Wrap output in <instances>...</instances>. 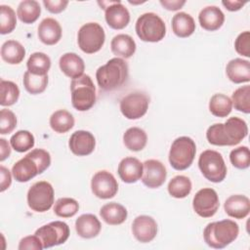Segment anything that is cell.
Listing matches in <instances>:
<instances>
[{
    "instance_id": "obj_21",
    "label": "cell",
    "mask_w": 250,
    "mask_h": 250,
    "mask_svg": "<svg viewBox=\"0 0 250 250\" xmlns=\"http://www.w3.org/2000/svg\"><path fill=\"white\" fill-rule=\"evenodd\" d=\"M224 209L228 216L234 219H244L250 212V200L242 194L230 195L224 203Z\"/></svg>"
},
{
    "instance_id": "obj_27",
    "label": "cell",
    "mask_w": 250,
    "mask_h": 250,
    "mask_svg": "<svg viewBox=\"0 0 250 250\" xmlns=\"http://www.w3.org/2000/svg\"><path fill=\"white\" fill-rule=\"evenodd\" d=\"M100 216L106 224L117 226L125 222L128 212L123 205L117 202H109L102 206L100 209Z\"/></svg>"
},
{
    "instance_id": "obj_30",
    "label": "cell",
    "mask_w": 250,
    "mask_h": 250,
    "mask_svg": "<svg viewBox=\"0 0 250 250\" xmlns=\"http://www.w3.org/2000/svg\"><path fill=\"white\" fill-rule=\"evenodd\" d=\"M147 142L146 133L139 127L127 129L123 135V143L131 151H140L145 148Z\"/></svg>"
},
{
    "instance_id": "obj_29",
    "label": "cell",
    "mask_w": 250,
    "mask_h": 250,
    "mask_svg": "<svg viewBox=\"0 0 250 250\" xmlns=\"http://www.w3.org/2000/svg\"><path fill=\"white\" fill-rule=\"evenodd\" d=\"M25 56L24 47L16 40H7L1 47V58L10 64L21 63Z\"/></svg>"
},
{
    "instance_id": "obj_11",
    "label": "cell",
    "mask_w": 250,
    "mask_h": 250,
    "mask_svg": "<svg viewBox=\"0 0 250 250\" xmlns=\"http://www.w3.org/2000/svg\"><path fill=\"white\" fill-rule=\"evenodd\" d=\"M69 227L62 221L51 222L36 229L35 233L42 241L44 248H50L64 243L69 237Z\"/></svg>"
},
{
    "instance_id": "obj_13",
    "label": "cell",
    "mask_w": 250,
    "mask_h": 250,
    "mask_svg": "<svg viewBox=\"0 0 250 250\" xmlns=\"http://www.w3.org/2000/svg\"><path fill=\"white\" fill-rule=\"evenodd\" d=\"M220 206L219 196L215 189L204 188L199 189L192 200L194 212L202 218H210L214 216Z\"/></svg>"
},
{
    "instance_id": "obj_4",
    "label": "cell",
    "mask_w": 250,
    "mask_h": 250,
    "mask_svg": "<svg viewBox=\"0 0 250 250\" xmlns=\"http://www.w3.org/2000/svg\"><path fill=\"white\" fill-rule=\"evenodd\" d=\"M239 233L238 225L229 219L209 223L203 230L206 244L215 249H223L233 242Z\"/></svg>"
},
{
    "instance_id": "obj_3",
    "label": "cell",
    "mask_w": 250,
    "mask_h": 250,
    "mask_svg": "<svg viewBox=\"0 0 250 250\" xmlns=\"http://www.w3.org/2000/svg\"><path fill=\"white\" fill-rule=\"evenodd\" d=\"M129 77L128 63L121 58H113L100 66L96 79L101 90L113 91L122 87Z\"/></svg>"
},
{
    "instance_id": "obj_22",
    "label": "cell",
    "mask_w": 250,
    "mask_h": 250,
    "mask_svg": "<svg viewBox=\"0 0 250 250\" xmlns=\"http://www.w3.org/2000/svg\"><path fill=\"white\" fill-rule=\"evenodd\" d=\"M200 26L208 31L218 30L225 21V15L217 6H207L198 15Z\"/></svg>"
},
{
    "instance_id": "obj_18",
    "label": "cell",
    "mask_w": 250,
    "mask_h": 250,
    "mask_svg": "<svg viewBox=\"0 0 250 250\" xmlns=\"http://www.w3.org/2000/svg\"><path fill=\"white\" fill-rule=\"evenodd\" d=\"M68 146L73 154L77 156H86L94 151L96 140L94 135L89 131L78 130L70 136Z\"/></svg>"
},
{
    "instance_id": "obj_31",
    "label": "cell",
    "mask_w": 250,
    "mask_h": 250,
    "mask_svg": "<svg viewBox=\"0 0 250 250\" xmlns=\"http://www.w3.org/2000/svg\"><path fill=\"white\" fill-rule=\"evenodd\" d=\"M41 8L35 0H23L17 9V16L23 23H33L40 17Z\"/></svg>"
},
{
    "instance_id": "obj_6",
    "label": "cell",
    "mask_w": 250,
    "mask_h": 250,
    "mask_svg": "<svg viewBox=\"0 0 250 250\" xmlns=\"http://www.w3.org/2000/svg\"><path fill=\"white\" fill-rule=\"evenodd\" d=\"M196 153L194 141L189 137H179L171 145L169 162L172 168L178 171L188 169L193 162Z\"/></svg>"
},
{
    "instance_id": "obj_24",
    "label": "cell",
    "mask_w": 250,
    "mask_h": 250,
    "mask_svg": "<svg viewBox=\"0 0 250 250\" xmlns=\"http://www.w3.org/2000/svg\"><path fill=\"white\" fill-rule=\"evenodd\" d=\"M61 70L69 78L76 79L83 75L85 63L81 57L75 53H65L59 61Z\"/></svg>"
},
{
    "instance_id": "obj_36",
    "label": "cell",
    "mask_w": 250,
    "mask_h": 250,
    "mask_svg": "<svg viewBox=\"0 0 250 250\" xmlns=\"http://www.w3.org/2000/svg\"><path fill=\"white\" fill-rule=\"evenodd\" d=\"M23 86L31 95L43 93L48 85V75H35L29 71L23 74Z\"/></svg>"
},
{
    "instance_id": "obj_16",
    "label": "cell",
    "mask_w": 250,
    "mask_h": 250,
    "mask_svg": "<svg viewBox=\"0 0 250 250\" xmlns=\"http://www.w3.org/2000/svg\"><path fill=\"white\" fill-rule=\"evenodd\" d=\"M144 171L142 176L143 184L149 188H157L161 187L167 177V171L162 162L156 159H148L144 163Z\"/></svg>"
},
{
    "instance_id": "obj_8",
    "label": "cell",
    "mask_w": 250,
    "mask_h": 250,
    "mask_svg": "<svg viewBox=\"0 0 250 250\" xmlns=\"http://www.w3.org/2000/svg\"><path fill=\"white\" fill-rule=\"evenodd\" d=\"M198 167L202 175L212 183H221L227 176V166L222 154L213 149L201 152Z\"/></svg>"
},
{
    "instance_id": "obj_33",
    "label": "cell",
    "mask_w": 250,
    "mask_h": 250,
    "mask_svg": "<svg viewBox=\"0 0 250 250\" xmlns=\"http://www.w3.org/2000/svg\"><path fill=\"white\" fill-rule=\"evenodd\" d=\"M26 66L27 71L31 72L32 74L47 75L51 67V60L46 54L42 52H35L28 58Z\"/></svg>"
},
{
    "instance_id": "obj_39",
    "label": "cell",
    "mask_w": 250,
    "mask_h": 250,
    "mask_svg": "<svg viewBox=\"0 0 250 250\" xmlns=\"http://www.w3.org/2000/svg\"><path fill=\"white\" fill-rule=\"evenodd\" d=\"M231 104L238 111L248 114L250 112V86L237 88L231 95Z\"/></svg>"
},
{
    "instance_id": "obj_28",
    "label": "cell",
    "mask_w": 250,
    "mask_h": 250,
    "mask_svg": "<svg viewBox=\"0 0 250 250\" xmlns=\"http://www.w3.org/2000/svg\"><path fill=\"white\" fill-rule=\"evenodd\" d=\"M172 30L180 38H187L195 31L193 18L185 12L177 13L172 18Z\"/></svg>"
},
{
    "instance_id": "obj_34",
    "label": "cell",
    "mask_w": 250,
    "mask_h": 250,
    "mask_svg": "<svg viewBox=\"0 0 250 250\" xmlns=\"http://www.w3.org/2000/svg\"><path fill=\"white\" fill-rule=\"evenodd\" d=\"M231 100L224 94H215L209 101V110L217 117H226L231 112Z\"/></svg>"
},
{
    "instance_id": "obj_49",
    "label": "cell",
    "mask_w": 250,
    "mask_h": 250,
    "mask_svg": "<svg viewBox=\"0 0 250 250\" xmlns=\"http://www.w3.org/2000/svg\"><path fill=\"white\" fill-rule=\"evenodd\" d=\"M222 4L225 6V8L230 12H235L240 10L245 4L246 2H242V1H233V0H224L222 1Z\"/></svg>"
},
{
    "instance_id": "obj_46",
    "label": "cell",
    "mask_w": 250,
    "mask_h": 250,
    "mask_svg": "<svg viewBox=\"0 0 250 250\" xmlns=\"http://www.w3.org/2000/svg\"><path fill=\"white\" fill-rule=\"evenodd\" d=\"M43 5L45 6L46 10L52 14H59L64 11L66 6L68 5V1L66 0H44Z\"/></svg>"
},
{
    "instance_id": "obj_44",
    "label": "cell",
    "mask_w": 250,
    "mask_h": 250,
    "mask_svg": "<svg viewBox=\"0 0 250 250\" xmlns=\"http://www.w3.org/2000/svg\"><path fill=\"white\" fill-rule=\"evenodd\" d=\"M234 48L237 54L244 56L246 58L250 57V32H241L234 41Z\"/></svg>"
},
{
    "instance_id": "obj_48",
    "label": "cell",
    "mask_w": 250,
    "mask_h": 250,
    "mask_svg": "<svg viewBox=\"0 0 250 250\" xmlns=\"http://www.w3.org/2000/svg\"><path fill=\"white\" fill-rule=\"evenodd\" d=\"M160 4L169 11H177L180 10L185 4V0H160Z\"/></svg>"
},
{
    "instance_id": "obj_41",
    "label": "cell",
    "mask_w": 250,
    "mask_h": 250,
    "mask_svg": "<svg viewBox=\"0 0 250 250\" xmlns=\"http://www.w3.org/2000/svg\"><path fill=\"white\" fill-rule=\"evenodd\" d=\"M17 25V17L15 11L7 5L0 6V33H11Z\"/></svg>"
},
{
    "instance_id": "obj_7",
    "label": "cell",
    "mask_w": 250,
    "mask_h": 250,
    "mask_svg": "<svg viewBox=\"0 0 250 250\" xmlns=\"http://www.w3.org/2000/svg\"><path fill=\"white\" fill-rule=\"evenodd\" d=\"M135 30L138 37L145 42H159L166 34V25L158 15L149 12L138 18Z\"/></svg>"
},
{
    "instance_id": "obj_25",
    "label": "cell",
    "mask_w": 250,
    "mask_h": 250,
    "mask_svg": "<svg viewBox=\"0 0 250 250\" xmlns=\"http://www.w3.org/2000/svg\"><path fill=\"white\" fill-rule=\"evenodd\" d=\"M101 229V222L93 214H83L75 221V230L82 238L89 239L96 237L100 233Z\"/></svg>"
},
{
    "instance_id": "obj_5",
    "label": "cell",
    "mask_w": 250,
    "mask_h": 250,
    "mask_svg": "<svg viewBox=\"0 0 250 250\" xmlns=\"http://www.w3.org/2000/svg\"><path fill=\"white\" fill-rule=\"evenodd\" d=\"M70 93L72 106L78 111L89 110L96 103V87L87 74L71 80Z\"/></svg>"
},
{
    "instance_id": "obj_35",
    "label": "cell",
    "mask_w": 250,
    "mask_h": 250,
    "mask_svg": "<svg viewBox=\"0 0 250 250\" xmlns=\"http://www.w3.org/2000/svg\"><path fill=\"white\" fill-rule=\"evenodd\" d=\"M192 188L190 180L183 175H178L170 180L168 184V192L172 197L185 198L187 197Z\"/></svg>"
},
{
    "instance_id": "obj_47",
    "label": "cell",
    "mask_w": 250,
    "mask_h": 250,
    "mask_svg": "<svg viewBox=\"0 0 250 250\" xmlns=\"http://www.w3.org/2000/svg\"><path fill=\"white\" fill-rule=\"evenodd\" d=\"M0 176H1L0 191L3 192L7 188H10V186L12 184V176H11V173H10L9 169L4 167L3 165L0 166Z\"/></svg>"
},
{
    "instance_id": "obj_15",
    "label": "cell",
    "mask_w": 250,
    "mask_h": 250,
    "mask_svg": "<svg viewBox=\"0 0 250 250\" xmlns=\"http://www.w3.org/2000/svg\"><path fill=\"white\" fill-rule=\"evenodd\" d=\"M91 189L101 199L112 198L118 191V183L114 176L105 170L98 171L92 178Z\"/></svg>"
},
{
    "instance_id": "obj_40",
    "label": "cell",
    "mask_w": 250,
    "mask_h": 250,
    "mask_svg": "<svg viewBox=\"0 0 250 250\" xmlns=\"http://www.w3.org/2000/svg\"><path fill=\"white\" fill-rule=\"evenodd\" d=\"M79 210V204L74 198H59L54 205V213L61 218L73 217Z\"/></svg>"
},
{
    "instance_id": "obj_43",
    "label": "cell",
    "mask_w": 250,
    "mask_h": 250,
    "mask_svg": "<svg viewBox=\"0 0 250 250\" xmlns=\"http://www.w3.org/2000/svg\"><path fill=\"white\" fill-rule=\"evenodd\" d=\"M17 126V117L15 113L7 108L0 111V134L5 135L14 131Z\"/></svg>"
},
{
    "instance_id": "obj_42",
    "label": "cell",
    "mask_w": 250,
    "mask_h": 250,
    "mask_svg": "<svg viewBox=\"0 0 250 250\" xmlns=\"http://www.w3.org/2000/svg\"><path fill=\"white\" fill-rule=\"evenodd\" d=\"M229 160L232 166L237 169H246L250 165V150L247 146H242L232 149L229 153Z\"/></svg>"
},
{
    "instance_id": "obj_1",
    "label": "cell",
    "mask_w": 250,
    "mask_h": 250,
    "mask_svg": "<svg viewBox=\"0 0 250 250\" xmlns=\"http://www.w3.org/2000/svg\"><path fill=\"white\" fill-rule=\"evenodd\" d=\"M248 134L247 123L239 117H229L225 123H215L206 131V139L213 146L238 145Z\"/></svg>"
},
{
    "instance_id": "obj_17",
    "label": "cell",
    "mask_w": 250,
    "mask_h": 250,
    "mask_svg": "<svg viewBox=\"0 0 250 250\" xmlns=\"http://www.w3.org/2000/svg\"><path fill=\"white\" fill-rule=\"evenodd\" d=\"M132 233L142 243L150 242L157 234L156 221L147 215L136 217L132 224Z\"/></svg>"
},
{
    "instance_id": "obj_12",
    "label": "cell",
    "mask_w": 250,
    "mask_h": 250,
    "mask_svg": "<svg viewBox=\"0 0 250 250\" xmlns=\"http://www.w3.org/2000/svg\"><path fill=\"white\" fill-rule=\"evenodd\" d=\"M149 105V98L142 92H133L123 97L120 101L121 113L130 120H135L143 117Z\"/></svg>"
},
{
    "instance_id": "obj_2",
    "label": "cell",
    "mask_w": 250,
    "mask_h": 250,
    "mask_svg": "<svg viewBox=\"0 0 250 250\" xmlns=\"http://www.w3.org/2000/svg\"><path fill=\"white\" fill-rule=\"evenodd\" d=\"M50 164V153L43 148H35L13 165L12 174L16 181L25 183L38 174H42Z\"/></svg>"
},
{
    "instance_id": "obj_32",
    "label": "cell",
    "mask_w": 250,
    "mask_h": 250,
    "mask_svg": "<svg viewBox=\"0 0 250 250\" xmlns=\"http://www.w3.org/2000/svg\"><path fill=\"white\" fill-rule=\"evenodd\" d=\"M49 122L53 131L59 134H63L68 132L74 126V117L69 111L59 109L51 115Z\"/></svg>"
},
{
    "instance_id": "obj_9",
    "label": "cell",
    "mask_w": 250,
    "mask_h": 250,
    "mask_svg": "<svg viewBox=\"0 0 250 250\" xmlns=\"http://www.w3.org/2000/svg\"><path fill=\"white\" fill-rule=\"evenodd\" d=\"M104 30L98 22H87L78 30L77 43L81 51L86 54L99 52L104 46Z\"/></svg>"
},
{
    "instance_id": "obj_20",
    "label": "cell",
    "mask_w": 250,
    "mask_h": 250,
    "mask_svg": "<svg viewBox=\"0 0 250 250\" xmlns=\"http://www.w3.org/2000/svg\"><path fill=\"white\" fill-rule=\"evenodd\" d=\"M62 26L53 18L44 19L38 25V37L45 45H55L62 38Z\"/></svg>"
},
{
    "instance_id": "obj_37",
    "label": "cell",
    "mask_w": 250,
    "mask_h": 250,
    "mask_svg": "<svg viewBox=\"0 0 250 250\" xmlns=\"http://www.w3.org/2000/svg\"><path fill=\"white\" fill-rule=\"evenodd\" d=\"M1 101L0 104L3 106H10L16 104L20 97V89L16 83L9 80L1 79Z\"/></svg>"
},
{
    "instance_id": "obj_26",
    "label": "cell",
    "mask_w": 250,
    "mask_h": 250,
    "mask_svg": "<svg viewBox=\"0 0 250 250\" xmlns=\"http://www.w3.org/2000/svg\"><path fill=\"white\" fill-rule=\"evenodd\" d=\"M136 42L128 34H117L115 35L110 42L111 52L118 58L129 59L136 52Z\"/></svg>"
},
{
    "instance_id": "obj_14",
    "label": "cell",
    "mask_w": 250,
    "mask_h": 250,
    "mask_svg": "<svg viewBox=\"0 0 250 250\" xmlns=\"http://www.w3.org/2000/svg\"><path fill=\"white\" fill-rule=\"evenodd\" d=\"M104 10V19L112 29H123L130 21V13L120 1L98 2Z\"/></svg>"
},
{
    "instance_id": "obj_19",
    "label": "cell",
    "mask_w": 250,
    "mask_h": 250,
    "mask_svg": "<svg viewBox=\"0 0 250 250\" xmlns=\"http://www.w3.org/2000/svg\"><path fill=\"white\" fill-rule=\"evenodd\" d=\"M144 171L143 163L136 157H125L123 158L117 168L119 178L127 184H133L138 182Z\"/></svg>"
},
{
    "instance_id": "obj_45",
    "label": "cell",
    "mask_w": 250,
    "mask_h": 250,
    "mask_svg": "<svg viewBox=\"0 0 250 250\" xmlns=\"http://www.w3.org/2000/svg\"><path fill=\"white\" fill-rule=\"evenodd\" d=\"M19 250H42L44 249L40 238L34 235H28L21 239L19 244Z\"/></svg>"
},
{
    "instance_id": "obj_50",
    "label": "cell",
    "mask_w": 250,
    "mask_h": 250,
    "mask_svg": "<svg viewBox=\"0 0 250 250\" xmlns=\"http://www.w3.org/2000/svg\"><path fill=\"white\" fill-rule=\"evenodd\" d=\"M11 154V147L8 142L1 138L0 139V161H4Z\"/></svg>"
},
{
    "instance_id": "obj_23",
    "label": "cell",
    "mask_w": 250,
    "mask_h": 250,
    "mask_svg": "<svg viewBox=\"0 0 250 250\" xmlns=\"http://www.w3.org/2000/svg\"><path fill=\"white\" fill-rule=\"evenodd\" d=\"M226 73L228 78L235 84L249 82L250 62L240 58L230 60L226 66Z\"/></svg>"
},
{
    "instance_id": "obj_10",
    "label": "cell",
    "mask_w": 250,
    "mask_h": 250,
    "mask_svg": "<svg viewBox=\"0 0 250 250\" xmlns=\"http://www.w3.org/2000/svg\"><path fill=\"white\" fill-rule=\"evenodd\" d=\"M55 191L52 185L47 181L34 183L27 191V204L35 212L48 211L54 204Z\"/></svg>"
},
{
    "instance_id": "obj_38",
    "label": "cell",
    "mask_w": 250,
    "mask_h": 250,
    "mask_svg": "<svg viewBox=\"0 0 250 250\" xmlns=\"http://www.w3.org/2000/svg\"><path fill=\"white\" fill-rule=\"evenodd\" d=\"M34 136L29 131L20 130L11 137L10 144L16 151L24 152L34 146Z\"/></svg>"
}]
</instances>
